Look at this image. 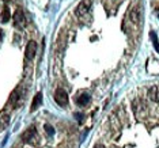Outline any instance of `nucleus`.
Wrapping results in <instances>:
<instances>
[{
  "mask_svg": "<svg viewBox=\"0 0 159 148\" xmlns=\"http://www.w3.org/2000/svg\"><path fill=\"white\" fill-rule=\"evenodd\" d=\"M75 102H76L79 106H86V105L90 102V95L86 94V92H83V94H80V95L75 96Z\"/></svg>",
  "mask_w": 159,
  "mask_h": 148,
  "instance_id": "obj_8",
  "label": "nucleus"
},
{
  "mask_svg": "<svg viewBox=\"0 0 159 148\" xmlns=\"http://www.w3.org/2000/svg\"><path fill=\"white\" fill-rule=\"evenodd\" d=\"M35 53H37V42L29 41L27 45H26V49H25V56H26V59L33 60L35 57Z\"/></svg>",
  "mask_w": 159,
  "mask_h": 148,
  "instance_id": "obj_4",
  "label": "nucleus"
},
{
  "mask_svg": "<svg viewBox=\"0 0 159 148\" xmlns=\"http://www.w3.org/2000/svg\"><path fill=\"white\" fill-rule=\"evenodd\" d=\"M45 131L48 132V135H49V136H52L53 133H55V129H53L50 125H45Z\"/></svg>",
  "mask_w": 159,
  "mask_h": 148,
  "instance_id": "obj_14",
  "label": "nucleus"
},
{
  "mask_svg": "<svg viewBox=\"0 0 159 148\" xmlns=\"http://www.w3.org/2000/svg\"><path fill=\"white\" fill-rule=\"evenodd\" d=\"M148 98H150L152 102H159V86H152V87L148 88V92H147Z\"/></svg>",
  "mask_w": 159,
  "mask_h": 148,
  "instance_id": "obj_6",
  "label": "nucleus"
},
{
  "mask_svg": "<svg viewBox=\"0 0 159 148\" xmlns=\"http://www.w3.org/2000/svg\"><path fill=\"white\" fill-rule=\"evenodd\" d=\"M94 148H105V146H102V144H97Z\"/></svg>",
  "mask_w": 159,
  "mask_h": 148,
  "instance_id": "obj_15",
  "label": "nucleus"
},
{
  "mask_svg": "<svg viewBox=\"0 0 159 148\" xmlns=\"http://www.w3.org/2000/svg\"><path fill=\"white\" fill-rule=\"evenodd\" d=\"M3 2H8V0H3Z\"/></svg>",
  "mask_w": 159,
  "mask_h": 148,
  "instance_id": "obj_17",
  "label": "nucleus"
},
{
  "mask_svg": "<svg viewBox=\"0 0 159 148\" xmlns=\"http://www.w3.org/2000/svg\"><path fill=\"white\" fill-rule=\"evenodd\" d=\"M131 20L133 23H139L140 12H139V8H137V7H133V8L131 10Z\"/></svg>",
  "mask_w": 159,
  "mask_h": 148,
  "instance_id": "obj_11",
  "label": "nucleus"
},
{
  "mask_svg": "<svg viewBox=\"0 0 159 148\" xmlns=\"http://www.w3.org/2000/svg\"><path fill=\"white\" fill-rule=\"evenodd\" d=\"M2 37H3V33H2V30H0V39H2Z\"/></svg>",
  "mask_w": 159,
  "mask_h": 148,
  "instance_id": "obj_16",
  "label": "nucleus"
},
{
  "mask_svg": "<svg viewBox=\"0 0 159 148\" xmlns=\"http://www.w3.org/2000/svg\"><path fill=\"white\" fill-rule=\"evenodd\" d=\"M8 19H10V10H8V7L7 6H4L2 8V11H0V22L7 23L8 22Z\"/></svg>",
  "mask_w": 159,
  "mask_h": 148,
  "instance_id": "obj_9",
  "label": "nucleus"
},
{
  "mask_svg": "<svg viewBox=\"0 0 159 148\" xmlns=\"http://www.w3.org/2000/svg\"><path fill=\"white\" fill-rule=\"evenodd\" d=\"M55 101L59 106L64 107L68 103V94L64 88H57L55 92Z\"/></svg>",
  "mask_w": 159,
  "mask_h": 148,
  "instance_id": "obj_2",
  "label": "nucleus"
},
{
  "mask_svg": "<svg viewBox=\"0 0 159 148\" xmlns=\"http://www.w3.org/2000/svg\"><path fill=\"white\" fill-rule=\"evenodd\" d=\"M12 20H14V26L16 29H22L25 27V25H26V16H25V14L22 10H16L15 12H14L12 15Z\"/></svg>",
  "mask_w": 159,
  "mask_h": 148,
  "instance_id": "obj_1",
  "label": "nucleus"
},
{
  "mask_svg": "<svg viewBox=\"0 0 159 148\" xmlns=\"http://www.w3.org/2000/svg\"><path fill=\"white\" fill-rule=\"evenodd\" d=\"M41 103H42V94L41 92H37V94H35V96L33 98V102H31L30 111H35L39 106H41Z\"/></svg>",
  "mask_w": 159,
  "mask_h": 148,
  "instance_id": "obj_7",
  "label": "nucleus"
},
{
  "mask_svg": "<svg viewBox=\"0 0 159 148\" xmlns=\"http://www.w3.org/2000/svg\"><path fill=\"white\" fill-rule=\"evenodd\" d=\"M37 129L34 128V126H30V128L27 129L26 132H23L22 135V140L25 143H33L34 139H37Z\"/></svg>",
  "mask_w": 159,
  "mask_h": 148,
  "instance_id": "obj_5",
  "label": "nucleus"
},
{
  "mask_svg": "<svg viewBox=\"0 0 159 148\" xmlns=\"http://www.w3.org/2000/svg\"><path fill=\"white\" fill-rule=\"evenodd\" d=\"M8 124H10V117H8V114L2 113V114H0V131H4L7 126H8Z\"/></svg>",
  "mask_w": 159,
  "mask_h": 148,
  "instance_id": "obj_10",
  "label": "nucleus"
},
{
  "mask_svg": "<svg viewBox=\"0 0 159 148\" xmlns=\"http://www.w3.org/2000/svg\"><path fill=\"white\" fill-rule=\"evenodd\" d=\"M18 91H19V90H15V91H14L12 94H11V96H10V103L11 105H15L16 103V101L19 99V95H18Z\"/></svg>",
  "mask_w": 159,
  "mask_h": 148,
  "instance_id": "obj_13",
  "label": "nucleus"
},
{
  "mask_svg": "<svg viewBox=\"0 0 159 148\" xmlns=\"http://www.w3.org/2000/svg\"><path fill=\"white\" fill-rule=\"evenodd\" d=\"M150 37H151V39H152V44H154L155 50L159 53V42H158V38H157V33H155V31H151Z\"/></svg>",
  "mask_w": 159,
  "mask_h": 148,
  "instance_id": "obj_12",
  "label": "nucleus"
},
{
  "mask_svg": "<svg viewBox=\"0 0 159 148\" xmlns=\"http://www.w3.org/2000/svg\"><path fill=\"white\" fill-rule=\"evenodd\" d=\"M91 4H93L91 0H82V2L78 4V7H76V11H75L76 16L86 15V14L90 11V8H91Z\"/></svg>",
  "mask_w": 159,
  "mask_h": 148,
  "instance_id": "obj_3",
  "label": "nucleus"
}]
</instances>
